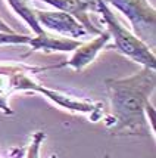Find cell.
Returning <instances> with one entry per match:
<instances>
[{
	"mask_svg": "<svg viewBox=\"0 0 156 158\" xmlns=\"http://www.w3.org/2000/svg\"><path fill=\"white\" fill-rule=\"evenodd\" d=\"M106 89L110 99L112 123L106 127L114 136H152L146 112L152 106L150 95L156 86L155 69L143 67L134 76L125 78H108Z\"/></svg>",
	"mask_w": 156,
	"mask_h": 158,
	"instance_id": "1",
	"label": "cell"
},
{
	"mask_svg": "<svg viewBox=\"0 0 156 158\" xmlns=\"http://www.w3.org/2000/svg\"><path fill=\"white\" fill-rule=\"evenodd\" d=\"M97 12L102 14L103 19L106 22L109 34L114 39L115 48L122 55L128 56L130 59H133L134 62L142 64L143 67H149V68L153 69L156 68L155 53L150 50L149 46L144 41H142L140 37L130 33L128 30L122 25L105 0H97Z\"/></svg>",
	"mask_w": 156,
	"mask_h": 158,
	"instance_id": "2",
	"label": "cell"
},
{
	"mask_svg": "<svg viewBox=\"0 0 156 158\" xmlns=\"http://www.w3.org/2000/svg\"><path fill=\"white\" fill-rule=\"evenodd\" d=\"M128 18L134 34L143 35L155 27L156 12L149 0H105Z\"/></svg>",
	"mask_w": 156,
	"mask_h": 158,
	"instance_id": "3",
	"label": "cell"
},
{
	"mask_svg": "<svg viewBox=\"0 0 156 158\" xmlns=\"http://www.w3.org/2000/svg\"><path fill=\"white\" fill-rule=\"evenodd\" d=\"M37 21L41 27H46L58 34L68 35V39L78 40L84 35H87V30L82 27L74 16H71L66 12H46L37 9Z\"/></svg>",
	"mask_w": 156,
	"mask_h": 158,
	"instance_id": "4",
	"label": "cell"
},
{
	"mask_svg": "<svg viewBox=\"0 0 156 158\" xmlns=\"http://www.w3.org/2000/svg\"><path fill=\"white\" fill-rule=\"evenodd\" d=\"M41 2H46L56 9L74 16L87 30L90 35H99L102 33V30L93 25V22L88 18L90 10L97 12V2H91V0H41Z\"/></svg>",
	"mask_w": 156,
	"mask_h": 158,
	"instance_id": "5",
	"label": "cell"
},
{
	"mask_svg": "<svg viewBox=\"0 0 156 158\" xmlns=\"http://www.w3.org/2000/svg\"><path fill=\"white\" fill-rule=\"evenodd\" d=\"M109 40H110L109 31H102L96 39L87 41V43H81L78 48H75L72 56L69 58V61L62 64L61 67H71L75 71H81V69L87 67L88 64H91L94 61L97 53L108 44Z\"/></svg>",
	"mask_w": 156,
	"mask_h": 158,
	"instance_id": "6",
	"label": "cell"
},
{
	"mask_svg": "<svg viewBox=\"0 0 156 158\" xmlns=\"http://www.w3.org/2000/svg\"><path fill=\"white\" fill-rule=\"evenodd\" d=\"M7 2L15 12L21 15V18L30 25V28L35 33V35H41L46 33L40 25V22L37 21V15H35L37 9H34L31 0H7Z\"/></svg>",
	"mask_w": 156,
	"mask_h": 158,
	"instance_id": "7",
	"label": "cell"
},
{
	"mask_svg": "<svg viewBox=\"0 0 156 158\" xmlns=\"http://www.w3.org/2000/svg\"><path fill=\"white\" fill-rule=\"evenodd\" d=\"M44 138H46V135L43 131H35L33 139H31L30 148L27 151V158H40V146Z\"/></svg>",
	"mask_w": 156,
	"mask_h": 158,
	"instance_id": "8",
	"label": "cell"
},
{
	"mask_svg": "<svg viewBox=\"0 0 156 158\" xmlns=\"http://www.w3.org/2000/svg\"><path fill=\"white\" fill-rule=\"evenodd\" d=\"M105 158H110V157H109V155H106V157H105Z\"/></svg>",
	"mask_w": 156,
	"mask_h": 158,
	"instance_id": "9",
	"label": "cell"
},
{
	"mask_svg": "<svg viewBox=\"0 0 156 158\" xmlns=\"http://www.w3.org/2000/svg\"><path fill=\"white\" fill-rule=\"evenodd\" d=\"M91 2H97V0H91Z\"/></svg>",
	"mask_w": 156,
	"mask_h": 158,
	"instance_id": "10",
	"label": "cell"
}]
</instances>
